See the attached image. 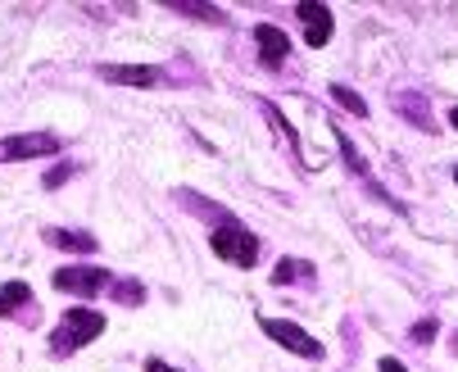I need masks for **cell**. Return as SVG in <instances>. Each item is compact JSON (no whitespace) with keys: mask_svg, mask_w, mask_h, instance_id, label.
Here are the masks:
<instances>
[{"mask_svg":"<svg viewBox=\"0 0 458 372\" xmlns=\"http://www.w3.org/2000/svg\"><path fill=\"white\" fill-rule=\"evenodd\" d=\"M436 332H440V323H436V318H427V323H418V327H413V341H418V345H427V341H436Z\"/></svg>","mask_w":458,"mask_h":372,"instance_id":"15","label":"cell"},{"mask_svg":"<svg viewBox=\"0 0 458 372\" xmlns=\"http://www.w3.org/2000/svg\"><path fill=\"white\" fill-rule=\"evenodd\" d=\"M19 304H32V291H28V282H5V286H0V318H10Z\"/></svg>","mask_w":458,"mask_h":372,"instance_id":"10","label":"cell"},{"mask_svg":"<svg viewBox=\"0 0 458 372\" xmlns=\"http://www.w3.org/2000/svg\"><path fill=\"white\" fill-rule=\"evenodd\" d=\"M109 282H114V277H109L105 268H82V264L55 273V291H69V295H100Z\"/></svg>","mask_w":458,"mask_h":372,"instance_id":"4","label":"cell"},{"mask_svg":"<svg viewBox=\"0 0 458 372\" xmlns=\"http://www.w3.org/2000/svg\"><path fill=\"white\" fill-rule=\"evenodd\" d=\"M259 327H264L277 345H286L291 354H300V359H322V345H318L304 327H295V323H286V318H259Z\"/></svg>","mask_w":458,"mask_h":372,"instance_id":"3","label":"cell"},{"mask_svg":"<svg viewBox=\"0 0 458 372\" xmlns=\"http://www.w3.org/2000/svg\"><path fill=\"white\" fill-rule=\"evenodd\" d=\"M254 41H259V59H264L268 69H282V64H286L291 37H286L277 23H259V28H254Z\"/></svg>","mask_w":458,"mask_h":372,"instance_id":"6","label":"cell"},{"mask_svg":"<svg viewBox=\"0 0 458 372\" xmlns=\"http://www.w3.org/2000/svg\"><path fill=\"white\" fill-rule=\"evenodd\" d=\"M100 332H105V314H96V309H69L64 323L55 327V336H50V350L55 354H73Z\"/></svg>","mask_w":458,"mask_h":372,"instance_id":"1","label":"cell"},{"mask_svg":"<svg viewBox=\"0 0 458 372\" xmlns=\"http://www.w3.org/2000/svg\"><path fill=\"white\" fill-rule=\"evenodd\" d=\"M146 372H177V368H168L164 359H150V363H146Z\"/></svg>","mask_w":458,"mask_h":372,"instance_id":"17","label":"cell"},{"mask_svg":"<svg viewBox=\"0 0 458 372\" xmlns=\"http://www.w3.org/2000/svg\"><path fill=\"white\" fill-rule=\"evenodd\" d=\"M449 123H454V128H458V105H454V109H449Z\"/></svg>","mask_w":458,"mask_h":372,"instance_id":"18","label":"cell"},{"mask_svg":"<svg viewBox=\"0 0 458 372\" xmlns=\"http://www.w3.org/2000/svg\"><path fill=\"white\" fill-rule=\"evenodd\" d=\"M309 273H313L309 264H300V259H282L277 273H273V282H277V286H291V282H300V277H309Z\"/></svg>","mask_w":458,"mask_h":372,"instance_id":"12","label":"cell"},{"mask_svg":"<svg viewBox=\"0 0 458 372\" xmlns=\"http://www.w3.org/2000/svg\"><path fill=\"white\" fill-rule=\"evenodd\" d=\"M118 300H123V304H141V300H146V286H141V282H123V286H118Z\"/></svg>","mask_w":458,"mask_h":372,"instance_id":"14","label":"cell"},{"mask_svg":"<svg viewBox=\"0 0 458 372\" xmlns=\"http://www.w3.org/2000/svg\"><path fill=\"white\" fill-rule=\"evenodd\" d=\"M209 245H214L218 259H227V264H236V268H250V264L259 259V241H254V232H245L241 223H223V227L209 236Z\"/></svg>","mask_w":458,"mask_h":372,"instance_id":"2","label":"cell"},{"mask_svg":"<svg viewBox=\"0 0 458 372\" xmlns=\"http://www.w3.org/2000/svg\"><path fill=\"white\" fill-rule=\"evenodd\" d=\"M173 14H186V19H209V23H223V10H214V5H195V0H173Z\"/></svg>","mask_w":458,"mask_h":372,"instance_id":"11","label":"cell"},{"mask_svg":"<svg viewBox=\"0 0 458 372\" xmlns=\"http://www.w3.org/2000/svg\"><path fill=\"white\" fill-rule=\"evenodd\" d=\"M377 368H381V372H409V368H404V363H400V359H390V354H386V359H381V363H377Z\"/></svg>","mask_w":458,"mask_h":372,"instance_id":"16","label":"cell"},{"mask_svg":"<svg viewBox=\"0 0 458 372\" xmlns=\"http://www.w3.org/2000/svg\"><path fill=\"white\" fill-rule=\"evenodd\" d=\"M295 14L304 19V41H309L313 50L332 41V10H327V5H313V0H300V5H295Z\"/></svg>","mask_w":458,"mask_h":372,"instance_id":"7","label":"cell"},{"mask_svg":"<svg viewBox=\"0 0 458 372\" xmlns=\"http://www.w3.org/2000/svg\"><path fill=\"white\" fill-rule=\"evenodd\" d=\"M55 150H59V137H46V132L10 137V141H0V164H10V159H37V155H55Z\"/></svg>","mask_w":458,"mask_h":372,"instance_id":"5","label":"cell"},{"mask_svg":"<svg viewBox=\"0 0 458 372\" xmlns=\"http://www.w3.org/2000/svg\"><path fill=\"white\" fill-rule=\"evenodd\" d=\"M46 241L59 245V250H73V255H91L96 250V236L91 232H59V227H50Z\"/></svg>","mask_w":458,"mask_h":372,"instance_id":"9","label":"cell"},{"mask_svg":"<svg viewBox=\"0 0 458 372\" xmlns=\"http://www.w3.org/2000/svg\"><path fill=\"white\" fill-rule=\"evenodd\" d=\"M100 78L105 82H118V87H159L164 82L159 69H150V64H105Z\"/></svg>","mask_w":458,"mask_h":372,"instance_id":"8","label":"cell"},{"mask_svg":"<svg viewBox=\"0 0 458 372\" xmlns=\"http://www.w3.org/2000/svg\"><path fill=\"white\" fill-rule=\"evenodd\" d=\"M332 96H336V105H341V109H350L354 118H368V100H359L350 87H332Z\"/></svg>","mask_w":458,"mask_h":372,"instance_id":"13","label":"cell"},{"mask_svg":"<svg viewBox=\"0 0 458 372\" xmlns=\"http://www.w3.org/2000/svg\"><path fill=\"white\" fill-rule=\"evenodd\" d=\"M454 354H458V332H454Z\"/></svg>","mask_w":458,"mask_h":372,"instance_id":"19","label":"cell"},{"mask_svg":"<svg viewBox=\"0 0 458 372\" xmlns=\"http://www.w3.org/2000/svg\"><path fill=\"white\" fill-rule=\"evenodd\" d=\"M454 182H458V168H454Z\"/></svg>","mask_w":458,"mask_h":372,"instance_id":"20","label":"cell"}]
</instances>
